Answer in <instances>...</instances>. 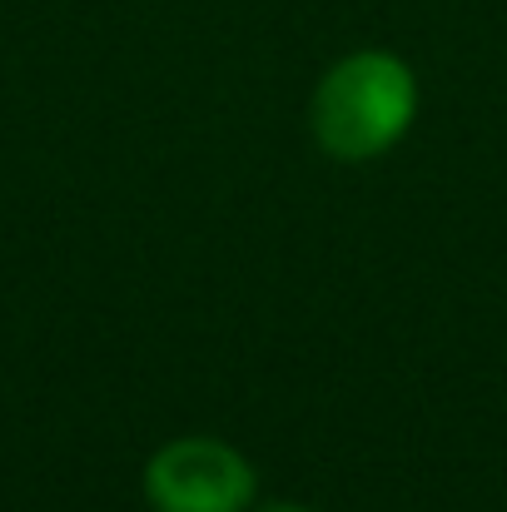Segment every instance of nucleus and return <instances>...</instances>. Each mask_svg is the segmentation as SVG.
<instances>
[{"instance_id":"nucleus-3","label":"nucleus","mask_w":507,"mask_h":512,"mask_svg":"<svg viewBox=\"0 0 507 512\" xmlns=\"http://www.w3.org/2000/svg\"><path fill=\"white\" fill-rule=\"evenodd\" d=\"M254 512H309V508H299V503H264V508H254Z\"/></svg>"},{"instance_id":"nucleus-1","label":"nucleus","mask_w":507,"mask_h":512,"mask_svg":"<svg viewBox=\"0 0 507 512\" xmlns=\"http://www.w3.org/2000/svg\"><path fill=\"white\" fill-rule=\"evenodd\" d=\"M418 115V80L393 50H353L334 60L314 90L309 125L324 155L363 165L388 155Z\"/></svg>"},{"instance_id":"nucleus-2","label":"nucleus","mask_w":507,"mask_h":512,"mask_svg":"<svg viewBox=\"0 0 507 512\" xmlns=\"http://www.w3.org/2000/svg\"><path fill=\"white\" fill-rule=\"evenodd\" d=\"M254 493V463L219 438H174L145 463V498L155 512H249Z\"/></svg>"}]
</instances>
